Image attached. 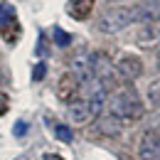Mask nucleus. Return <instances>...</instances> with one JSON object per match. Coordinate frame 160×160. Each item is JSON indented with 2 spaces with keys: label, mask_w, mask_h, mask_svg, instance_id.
<instances>
[{
  "label": "nucleus",
  "mask_w": 160,
  "mask_h": 160,
  "mask_svg": "<svg viewBox=\"0 0 160 160\" xmlns=\"http://www.w3.org/2000/svg\"><path fill=\"white\" fill-rule=\"evenodd\" d=\"M148 101L155 106V108H160V79H153L150 84H148Z\"/></svg>",
  "instance_id": "13"
},
{
  "label": "nucleus",
  "mask_w": 160,
  "mask_h": 160,
  "mask_svg": "<svg viewBox=\"0 0 160 160\" xmlns=\"http://www.w3.org/2000/svg\"><path fill=\"white\" fill-rule=\"evenodd\" d=\"M108 2H118V0H108Z\"/></svg>",
  "instance_id": "20"
},
{
  "label": "nucleus",
  "mask_w": 160,
  "mask_h": 160,
  "mask_svg": "<svg viewBox=\"0 0 160 160\" xmlns=\"http://www.w3.org/2000/svg\"><path fill=\"white\" fill-rule=\"evenodd\" d=\"M72 74L74 79L86 84V81L94 79V72H91V54H77L72 59Z\"/></svg>",
  "instance_id": "6"
},
{
  "label": "nucleus",
  "mask_w": 160,
  "mask_h": 160,
  "mask_svg": "<svg viewBox=\"0 0 160 160\" xmlns=\"http://www.w3.org/2000/svg\"><path fill=\"white\" fill-rule=\"evenodd\" d=\"M74 89H77V79L74 77H62V81H59V96L62 99H72Z\"/></svg>",
  "instance_id": "12"
},
{
  "label": "nucleus",
  "mask_w": 160,
  "mask_h": 160,
  "mask_svg": "<svg viewBox=\"0 0 160 160\" xmlns=\"http://www.w3.org/2000/svg\"><path fill=\"white\" fill-rule=\"evenodd\" d=\"M116 69H118V74L126 81H133L143 74V62H140V57H136V54H123L118 59V64H116Z\"/></svg>",
  "instance_id": "3"
},
{
  "label": "nucleus",
  "mask_w": 160,
  "mask_h": 160,
  "mask_svg": "<svg viewBox=\"0 0 160 160\" xmlns=\"http://www.w3.org/2000/svg\"><path fill=\"white\" fill-rule=\"evenodd\" d=\"M44 72H47V64H37V69H35V74H32V77H35V79H42V77H44Z\"/></svg>",
  "instance_id": "16"
},
{
  "label": "nucleus",
  "mask_w": 160,
  "mask_h": 160,
  "mask_svg": "<svg viewBox=\"0 0 160 160\" xmlns=\"http://www.w3.org/2000/svg\"><path fill=\"white\" fill-rule=\"evenodd\" d=\"M8 25H15V8L10 2L0 5V30H5Z\"/></svg>",
  "instance_id": "11"
},
{
  "label": "nucleus",
  "mask_w": 160,
  "mask_h": 160,
  "mask_svg": "<svg viewBox=\"0 0 160 160\" xmlns=\"http://www.w3.org/2000/svg\"><path fill=\"white\" fill-rule=\"evenodd\" d=\"M160 40V27H155V25H143V30H140L138 35V42L140 47H150L153 42Z\"/></svg>",
  "instance_id": "9"
},
{
  "label": "nucleus",
  "mask_w": 160,
  "mask_h": 160,
  "mask_svg": "<svg viewBox=\"0 0 160 160\" xmlns=\"http://www.w3.org/2000/svg\"><path fill=\"white\" fill-rule=\"evenodd\" d=\"M133 15H136V22L153 25L155 20H160V2L158 0H143L133 8Z\"/></svg>",
  "instance_id": "4"
},
{
  "label": "nucleus",
  "mask_w": 160,
  "mask_h": 160,
  "mask_svg": "<svg viewBox=\"0 0 160 160\" xmlns=\"http://www.w3.org/2000/svg\"><path fill=\"white\" fill-rule=\"evenodd\" d=\"M140 160H160V136L158 133H145L138 145Z\"/></svg>",
  "instance_id": "5"
},
{
  "label": "nucleus",
  "mask_w": 160,
  "mask_h": 160,
  "mask_svg": "<svg viewBox=\"0 0 160 160\" xmlns=\"http://www.w3.org/2000/svg\"><path fill=\"white\" fill-rule=\"evenodd\" d=\"M52 131H54V136H57L62 143H72V140H74L72 128H69V126H64V123H54V126H52Z\"/></svg>",
  "instance_id": "14"
},
{
  "label": "nucleus",
  "mask_w": 160,
  "mask_h": 160,
  "mask_svg": "<svg viewBox=\"0 0 160 160\" xmlns=\"http://www.w3.org/2000/svg\"><path fill=\"white\" fill-rule=\"evenodd\" d=\"M67 116L72 123H89L91 118V108H89V101L86 99H72L69 101V108H67Z\"/></svg>",
  "instance_id": "7"
},
{
  "label": "nucleus",
  "mask_w": 160,
  "mask_h": 160,
  "mask_svg": "<svg viewBox=\"0 0 160 160\" xmlns=\"http://www.w3.org/2000/svg\"><path fill=\"white\" fill-rule=\"evenodd\" d=\"M25 131H27V123H18V126H15V136H22V133H25Z\"/></svg>",
  "instance_id": "17"
},
{
  "label": "nucleus",
  "mask_w": 160,
  "mask_h": 160,
  "mask_svg": "<svg viewBox=\"0 0 160 160\" xmlns=\"http://www.w3.org/2000/svg\"><path fill=\"white\" fill-rule=\"evenodd\" d=\"M108 106H111V116H116L118 121H131L143 116V103L133 86H123L121 91H116Z\"/></svg>",
  "instance_id": "1"
},
{
  "label": "nucleus",
  "mask_w": 160,
  "mask_h": 160,
  "mask_svg": "<svg viewBox=\"0 0 160 160\" xmlns=\"http://www.w3.org/2000/svg\"><path fill=\"white\" fill-rule=\"evenodd\" d=\"M155 67L160 69V52H158V59H155Z\"/></svg>",
  "instance_id": "19"
},
{
  "label": "nucleus",
  "mask_w": 160,
  "mask_h": 160,
  "mask_svg": "<svg viewBox=\"0 0 160 160\" xmlns=\"http://www.w3.org/2000/svg\"><path fill=\"white\" fill-rule=\"evenodd\" d=\"M91 5H94V0H72L69 2V15L77 18V20H84L91 12Z\"/></svg>",
  "instance_id": "8"
},
{
  "label": "nucleus",
  "mask_w": 160,
  "mask_h": 160,
  "mask_svg": "<svg viewBox=\"0 0 160 160\" xmlns=\"http://www.w3.org/2000/svg\"><path fill=\"white\" fill-rule=\"evenodd\" d=\"M136 22V15H133V8H111L101 15L99 20V30L103 35H118L121 30H126L128 25Z\"/></svg>",
  "instance_id": "2"
},
{
  "label": "nucleus",
  "mask_w": 160,
  "mask_h": 160,
  "mask_svg": "<svg viewBox=\"0 0 160 160\" xmlns=\"http://www.w3.org/2000/svg\"><path fill=\"white\" fill-rule=\"evenodd\" d=\"M5 108H8V96H5V94H0V113H2Z\"/></svg>",
  "instance_id": "18"
},
{
  "label": "nucleus",
  "mask_w": 160,
  "mask_h": 160,
  "mask_svg": "<svg viewBox=\"0 0 160 160\" xmlns=\"http://www.w3.org/2000/svg\"><path fill=\"white\" fill-rule=\"evenodd\" d=\"M99 128L106 133V136H118V133H121V121L116 118V116H111V113H108V116H103V118H101Z\"/></svg>",
  "instance_id": "10"
},
{
  "label": "nucleus",
  "mask_w": 160,
  "mask_h": 160,
  "mask_svg": "<svg viewBox=\"0 0 160 160\" xmlns=\"http://www.w3.org/2000/svg\"><path fill=\"white\" fill-rule=\"evenodd\" d=\"M54 42L59 44V47H67L69 42H72V37L64 32V30H59V27H54Z\"/></svg>",
  "instance_id": "15"
}]
</instances>
